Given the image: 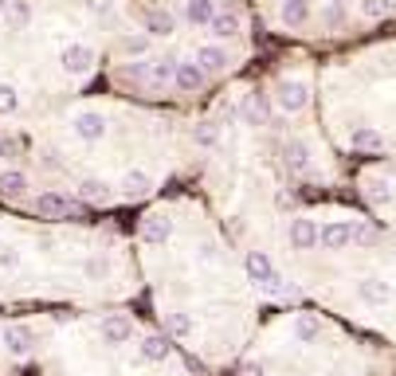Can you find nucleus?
<instances>
[{
	"label": "nucleus",
	"mask_w": 396,
	"mask_h": 376,
	"mask_svg": "<svg viewBox=\"0 0 396 376\" xmlns=\"http://www.w3.org/2000/svg\"><path fill=\"white\" fill-rule=\"evenodd\" d=\"M35 212H40L43 220H63V216H79L83 204L67 200V196H60V193H43L40 200H35Z\"/></svg>",
	"instance_id": "nucleus-1"
},
{
	"label": "nucleus",
	"mask_w": 396,
	"mask_h": 376,
	"mask_svg": "<svg viewBox=\"0 0 396 376\" xmlns=\"http://www.w3.org/2000/svg\"><path fill=\"white\" fill-rule=\"evenodd\" d=\"M60 63L67 75H86V71L94 67V51L86 47V43H71V47H63Z\"/></svg>",
	"instance_id": "nucleus-2"
},
{
	"label": "nucleus",
	"mask_w": 396,
	"mask_h": 376,
	"mask_svg": "<svg viewBox=\"0 0 396 376\" xmlns=\"http://www.w3.org/2000/svg\"><path fill=\"white\" fill-rule=\"evenodd\" d=\"M306 102H310V86L306 83H283L278 86V106L287 110V114L306 110Z\"/></svg>",
	"instance_id": "nucleus-3"
},
{
	"label": "nucleus",
	"mask_w": 396,
	"mask_h": 376,
	"mask_svg": "<svg viewBox=\"0 0 396 376\" xmlns=\"http://www.w3.org/2000/svg\"><path fill=\"white\" fill-rule=\"evenodd\" d=\"M130 337H134V321H130V318L114 314V318L102 321V341H106V345H126Z\"/></svg>",
	"instance_id": "nucleus-4"
},
{
	"label": "nucleus",
	"mask_w": 396,
	"mask_h": 376,
	"mask_svg": "<svg viewBox=\"0 0 396 376\" xmlns=\"http://www.w3.org/2000/svg\"><path fill=\"white\" fill-rule=\"evenodd\" d=\"M75 134L83 137V142H98V137L106 134V122H102V114H94V110L75 114Z\"/></svg>",
	"instance_id": "nucleus-5"
},
{
	"label": "nucleus",
	"mask_w": 396,
	"mask_h": 376,
	"mask_svg": "<svg viewBox=\"0 0 396 376\" xmlns=\"http://www.w3.org/2000/svg\"><path fill=\"white\" fill-rule=\"evenodd\" d=\"M185 20L193 28H208L216 20V0H188L185 4Z\"/></svg>",
	"instance_id": "nucleus-6"
},
{
	"label": "nucleus",
	"mask_w": 396,
	"mask_h": 376,
	"mask_svg": "<svg viewBox=\"0 0 396 376\" xmlns=\"http://www.w3.org/2000/svg\"><path fill=\"white\" fill-rule=\"evenodd\" d=\"M349 145H353V149H365V153H377V149H385V137H380L373 125H357L353 134H349Z\"/></svg>",
	"instance_id": "nucleus-7"
},
{
	"label": "nucleus",
	"mask_w": 396,
	"mask_h": 376,
	"mask_svg": "<svg viewBox=\"0 0 396 376\" xmlns=\"http://www.w3.org/2000/svg\"><path fill=\"white\" fill-rule=\"evenodd\" d=\"M290 243H295L298 251L314 247V243H318V227H314V220H290Z\"/></svg>",
	"instance_id": "nucleus-8"
},
{
	"label": "nucleus",
	"mask_w": 396,
	"mask_h": 376,
	"mask_svg": "<svg viewBox=\"0 0 396 376\" xmlns=\"http://www.w3.org/2000/svg\"><path fill=\"white\" fill-rule=\"evenodd\" d=\"M177 67H181V63H177V55L153 59V63H149V83H153V86H165L169 79H177Z\"/></svg>",
	"instance_id": "nucleus-9"
},
{
	"label": "nucleus",
	"mask_w": 396,
	"mask_h": 376,
	"mask_svg": "<svg viewBox=\"0 0 396 376\" xmlns=\"http://www.w3.org/2000/svg\"><path fill=\"white\" fill-rule=\"evenodd\" d=\"M318 243H322L326 251H341L346 243H353V239H349V224H329V227H322V232H318Z\"/></svg>",
	"instance_id": "nucleus-10"
},
{
	"label": "nucleus",
	"mask_w": 396,
	"mask_h": 376,
	"mask_svg": "<svg viewBox=\"0 0 396 376\" xmlns=\"http://www.w3.org/2000/svg\"><path fill=\"white\" fill-rule=\"evenodd\" d=\"M212 35L216 40H232V35L239 32V12H232V8H224V12H216V20H212Z\"/></svg>",
	"instance_id": "nucleus-11"
},
{
	"label": "nucleus",
	"mask_w": 396,
	"mask_h": 376,
	"mask_svg": "<svg viewBox=\"0 0 396 376\" xmlns=\"http://www.w3.org/2000/svg\"><path fill=\"white\" fill-rule=\"evenodd\" d=\"M196 63L204 67V75H208V71H224V67H228V51L216 47V43H208V47L196 51Z\"/></svg>",
	"instance_id": "nucleus-12"
},
{
	"label": "nucleus",
	"mask_w": 396,
	"mask_h": 376,
	"mask_svg": "<svg viewBox=\"0 0 396 376\" xmlns=\"http://www.w3.org/2000/svg\"><path fill=\"white\" fill-rule=\"evenodd\" d=\"M177 86H181V91H188V94L200 91V86H204V67H200V63H181V67H177Z\"/></svg>",
	"instance_id": "nucleus-13"
},
{
	"label": "nucleus",
	"mask_w": 396,
	"mask_h": 376,
	"mask_svg": "<svg viewBox=\"0 0 396 376\" xmlns=\"http://www.w3.org/2000/svg\"><path fill=\"white\" fill-rule=\"evenodd\" d=\"M4 345H9V353L24 357V353L32 349V329H24V326H9V329H4Z\"/></svg>",
	"instance_id": "nucleus-14"
},
{
	"label": "nucleus",
	"mask_w": 396,
	"mask_h": 376,
	"mask_svg": "<svg viewBox=\"0 0 396 376\" xmlns=\"http://www.w3.org/2000/svg\"><path fill=\"white\" fill-rule=\"evenodd\" d=\"M306 20H310V4H306V0H283V24L302 28Z\"/></svg>",
	"instance_id": "nucleus-15"
},
{
	"label": "nucleus",
	"mask_w": 396,
	"mask_h": 376,
	"mask_svg": "<svg viewBox=\"0 0 396 376\" xmlns=\"http://www.w3.org/2000/svg\"><path fill=\"white\" fill-rule=\"evenodd\" d=\"M247 275L263 286L267 278H275V267H271V259L263 255V251H251V255H247Z\"/></svg>",
	"instance_id": "nucleus-16"
},
{
	"label": "nucleus",
	"mask_w": 396,
	"mask_h": 376,
	"mask_svg": "<svg viewBox=\"0 0 396 376\" xmlns=\"http://www.w3.org/2000/svg\"><path fill=\"white\" fill-rule=\"evenodd\" d=\"M142 235H145V243H165L169 235H173V224H169V220H161V216H149L142 224Z\"/></svg>",
	"instance_id": "nucleus-17"
},
{
	"label": "nucleus",
	"mask_w": 396,
	"mask_h": 376,
	"mask_svg": "<svg viewBox=\"0 0 396 376\" xmlns=\"http://www.w3.org/2000/svg\"><path fill=\"white\" fill-rule=\"evenodd\" d=\"M173 24H177V20H173V12H165V8H153L149 16H145V32L149 35H169Z\"/></svg>",
	"instance_id": "nucleus-18"
},
{
	"label": "nucleus",
	"mask_w": 396,
	"mask_h": 376,
	"mask_svg": "<svg viewBox=\"0 0 396 376\" xmlns=\"http://www.w3.org/2000/svg\"><path fill=\"white\" fill-rule=\"evenodd\" d=\"M283 157H287V165L295 169V173H306V169H310V153H306L302 142H287L283 145Z\"/></svg>",
	"instance_id": "nucleus-19"
},
{
	"label": "nucleus",
	"mask_w": 396,
	"mask_h": 376,
	"mask_svg": "<svg viewBox=\"0 0 396 376\" xmlns=\"http://www.w3.org/2000/svg\"><path fill=\"white\" fill-rule=\"evenodd\" d=\"M357 294H361V298L369 302V306H380V302H388V294H392V290H388V286L380 283V278H365V283L357 286Z\"/></svg>",
	"instance_id": "nucleus-20"
},
{
	"label": "nucleus",
	"mask_w": 396,
	"mask_h": 376,
	"mask_svg": "<svg viewBox=\"0 0 396 376\" xmlns=\"http://www.w3.org/2000/svg\"><path fill=\"white\" fill-rule=\"evenodd\" d=\"M149 188H153V181H149V176H145V173H126V176H122V193H126L130 200H137V196H145V193H149Z\"/></svg>",
	"instance_id": "nucleus-21"
},
{
	"label": "nucleus",
	"mask_w": 396,
	"mask_h": 376,
	"mask_svg": "<svg viewBox=\"0 0 396 376\" xmlns=\"http://www.w3.org/2000/svg\"><path fill=\"white\" fill-rule=\"evenodd\" d=\"M24 188H28V176L24 173H0V196L16 200V196H24Z\"/></svg>",
	"instance_id": "nucleus-22"
},
{
	"label": "nucleus",
	"mask_w": 396,
	"mask_h": 376,
	"mask_svg": "<svg viewBox=\"0 0 396 376\" xmlns=\"http://www.w3.org/2000/svg\"><path fill=\"white\" fill-rule=\"evenodd\" d=\"M79 193H83V200H91V204H106V200H110V184H102V181H83V184H79Z\"/></svg>",
	"instance_id": "nucleus-23"
},
{
	"label": "nucleus",
	"mask_w": 396,
	"mask_h": 376,
	"mask_svg": "<svg viewBox=\"0 0 396 376\" xmlns=\"http://www.w3.org/2000/svg\"><path fill=\"white\" fill-rule=\"evenodd\" d=\"M28 20H32V4H28V0H12L9 4V24L16 28H28Z\"/></svg>",
	"instance_id": "nucleus-24"
},
{
	"label": "nucleus",
	"mask_w": 396,
	"mask_h": 376,
	"mask_svg": "<svg viewBox=\"0 0 396 376\" xmlns=\"http://www.w3.org/2000/svg\"><path fill=\"white\" fill-rule=\"evenodd\" d=\"M169 349H173V345H169L165 337H145V345H142L145 360H165V357H169Z\"/></svg>",
	"instance_id": "nucleus-25"
},
{
	"label": "nucleus",
	"mask_w": 396,
	"mask_h": 376,
	"mask_svg": "<svg viewBox=\"0 0 396 376\" xmlns=\"http://www.w3.org/2000/svg\"><path fill=\"white\" fill-rule=\"evenodd\" d=\"M295 337L298 341H314V337H318V321H314L310 314H302V318L295 321Z\"/></svg>",
	"instance_id": "nucleus-26"
},
{
	"label": "nucleus",
	"mask_w": 396,
	"mask_h": 376,
	"mask_svg": "<svg viewBox=\"0 0 396 376\" xmlns=\"http://www.w3.org/2000/svg\"><path fill=\"white\" fill-rule=\"evenodd\" d=\"M361 16H365V20L388 16V0H361Z\"/></svg>",
	"instance_id": "nucleus-27"
},
{
	"label": "nucleus",
	"mask_w": 396,
	"mask_h": 376,
	"mask_svg": "<svg viewBox=\"0 0 396 376\" xmlns=\"http://www.w3.org/2000/svg\"><path fill=\"white\" fill-rule=\"evenodd\" d=\"M16 86L12 83H0V114H12V110H16Z\"/></svg>",
	"instance_id": "nucleus-28"
},
{
	"label": "nucleus",
	"mask_w": 396,
	"mask_h": 376,
	"mask_svg": "<svg viewBox=\"0 0 396 376\" xmlns=\"http://www.w3.org/2000/svg\"><path fill=\"white\" fill-rule=\"evenodd\" d=\"M349 239L361 243V247H373V243H377V232H373V227H365V224H353V227H349Z\"/></svg>",
	"instance_id": "nucleus-29"
},
{
	"label": "nucleus",
	"mask_w": 396,
	"mask_h": 376,
	"mask_svg": "<svg viewBox=\"0 0 396 376\" xmlns=\"http://www.w3.org/2000/svg\"><path fill=\"white\" fill-rule=\"evenodd\" d=\"M169 329L177 337H188V329H193V321L185 318V314H169Z\"/></svg>",
	"instance_id": "nucleus-30"
},
{
	"label": "nucleus",
	"mask_w": 396,
	"mask_h": 376,
	"mask_svg": "<svg viewBox=\"0 0 396 376\" xmlns=\"http://www.w3.org/2000/svg\"><path fill=\"white\" fill-rule=\"evenodd\" d=\"M122 47H126L130 55H142V51L149 47V40H145V35H126V40H122Z\"/></svg>",
	"instance_id": "nucleus-31"
},
{
	"label": "nucleus",
	"mask_w": 396,
	"mask_h": 376,
	"mask_svg": "<svg viewBox=\"0 0 396 376\" xmlns=\"http://www.w3.org/2000/svg\"><path fill=\"white\" fill-rule=\"evenodd\" d=\"M122 75L134 79V83H145V79H149V63H130V67L122 71Z\"/></svg>",
	"instance_id": "nucleus-32"
},
{
	"label": "nucleus",
	"mask_w": 396,
	"mask_h": 376,
	"mask_svg": "<svg viewBox=\"0 0 396 376\" xmlns=\"http://www.w3.org/2000/svg\"><path fill=\"white\" fill-rule=\"evenodd\" d=\"M196 142H200V145H216V125H200V130H196Z\"/></svg>",
	"instance_id": "nucleus-33"
},
{
	"label": "nucleus",
	"mask_w": 396,
	"mask_h": 376,
	"mask_svg": "<svg viewBox=\"0 0 396 376\" xmlns=\"http://www.w3.org/2000/svg\"><path fill=\"white\" fill-rule=\"evenodd\" d=\"M86 8H91V12H98V16H106V12L114 8V0H86Z\"/></svg>",
	"instance_id": "nucleus-34"
},
{
	"label": "nucleus",
	"mask_w": 396,
	"mask_h": 376,
	"mask_svg": "<svg viewBox=\"0 0 396 376\" xmlns=\"http://www.w3.org/2000/svg\"><path fill=\"white\" fill-rule=\"evenodd\" d=\"M236 376H263V365H255V360H244Z\"/></svg>",
	"instance_id": "nucleus-35"
},
{
	"label": "nucleus",
	"mask_w": 396,
	"mask_h": 376,
	"mask_svg": "<svg viewBox=\"0 0 396 376\" xmlns=\"http://www.w3.org/2000/svg\"><path fill=\"white\" fill-rule=\"evenodd\" d=\"M326 24H341V8H329L326 12Z\"/></svg>",
	"instance_id": "nucleus-36"
},
{
	"label": "nucleus",
	"mask_w": 396,
	"mask_h": 376,
	"mask_svg": "<svg viewBox=\"0 0 396 376\" xmlns=\"http://www.w3.org/2000/svg\"><path fill=\"white\" fill-rule=\"evenodd\" d=\"M9 4L12 0H0V16H9Z\"/></svg>",
	"instance_id": "nucleus-37"
},
{
	"label": "nucleus",
	"mask_w": 396,
	"mask_h": 376,
	"mask_svg": "<svg viewBox=\"0 0 396 376\" xmlns=\"http://www.w3.org/2000/svg\"><path fill=\"white\" fill-rule=\"evenodd\" d=\"M337 4H353V0H337Z\"/></svg>",
	"instance_id": "nucleus-38"
},
{
	"label": "nucleus",
	"mask_w": 396,
	"mask_h": 376,
	"mask_svg": "<svg viewBox=\"0 0 396 376\" xmlns=\"http://www.w3.org/2000/svg\"><path fill=\"white\" fill-rule=\"evenodd\" d=\"M0 153H4V145H0Z\"/></svg>",
	"instance_id": "nucleus-39"
}]
</instances>
